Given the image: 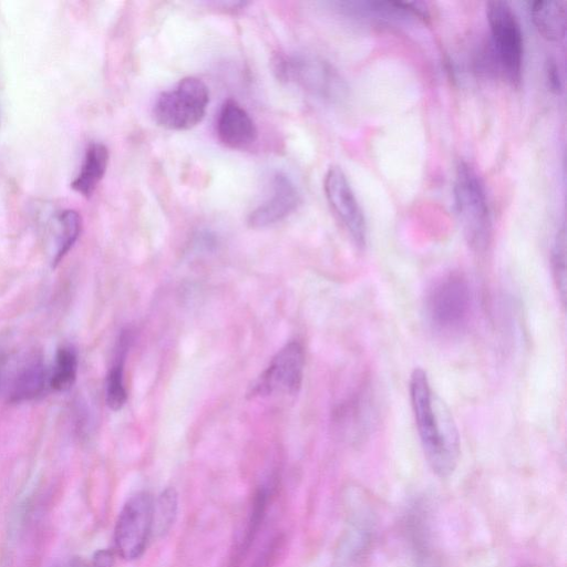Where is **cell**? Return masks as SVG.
Returning <instances> with one entry per match:
<instances>
[{"instance_id":"6da1fadb","label":"cell","mask_w":567,"mask_h":567,"mask_svg":"<svg viewBox=\"0 0 567 567\" xmlns=\"http://www.w3.org/2000/svg\"><path fill=\"white\" fill-rule=\"evenodd\" d=\"M410 399L425 458L440 477L451 475L458 462L461 443L453 416L433 390L423 369H415L410 379Z\"/></svg>"},{"instance_id":"7a4b0ae2","label":"cell","mask_w":567,"mask_h":567,"mask_svg":"<svg viewBox=\"0 0 567 567\" xmlns=\"http://www.w3.org/2000/svg\"><path fill=\"white\" fill-rule=\"evenodd\" d=\"M454 209L470 247L484 251L492 236V214L483 179L466 161H460L453 183Z\"/></svg>"},{"instance_id":"3957f363","label":"cell","mask_w":567,"mask_h":567,"mask_svg":"<svg viewBox=\"0 0 567 567\" xmlns=\"http://www.w3.org/2000/svg\"><path fill=\"white\" fill-rule=\"evenodd\" d=\"M486 18L494 65L511 85L518 86L524 61V38L519 21L509 3L499 0L486 3Z\"/></svg>"},{"instance_id":"277c9868","label":"cell","mask_w":567,"mask_h":567,"mask_svg":"<svg viewBox=\"0 0 567 567\" xmlns=\"http://www.w3.org/2000/svg\"><path fill=\"white\" fill-rule=\"evenodd\" d=\"M209 102L206 84L198 78L182 79L174 89L162 92L153 106L157 125L174 131L189 130L202 122Z\"/></svg>"},{"instance_id":"5b68a950","label":"cell","mask_w":567,"mask_h":567,"mask_svg":"<svg viewBox=\"0 0 567 567\" xmlns=\"http://www.w3.org/2000/svg\"><path fill=\"white\" fill-rule=\"evenodd\" d=\"M472 292L467 280L456 274L442 278L429 292L426 315L430 323L441 332H456L468 321Z\"/></svg>"},{"instance_id":"8992f818","label":"cell","mask_w":567,"mask_h":567,"mask_svg":"<svg viewBox=\"0 0 567 567\" xmlns=\"http://www.w3.org/2000/svg\"><path fill=\"white\" fill-rule=\"evenodd\" d=\"M275 72L285 81L293 82L307 92L330 102L341 100L346 85L338 72L326 61L312 56H278Z\"/></svg>"},{"instance_id":"52a82bcc","label":"cell","mask_w":567,"mask_h":567,"mask_svg":"<svg viewBox=\"0 0 567 567\" xmlns=\"http://www.w3.org/2000/svg\"><path fill=\"white\" fill-rule=\"evenodd\" d=\"M153 497L148 492H137L123 505L114 528L117 554L125 560L140 558L152 535Z\"/></svg>"},{"instance_id":"ba28073f","label":"cell","mask_w":567,"mask_h":567,"mask_svg":"<svg viewBox=\"0 0 567 567\" xmlns=\"http://www.w3.org/2000/svg\"><path fill=\"white\" fill-rule=\"evenodd\" d=\"M305 351L297 341L282 347L250 385L248 396L298 393L303 378Z\"/></svg>"},{"instance_id":"9c48e42d","label":"cell","mask_w":567,"mask_h":567,"mask_svg":"<svg viewBox=\"0 0 567 567\" xmlns=\"http://www.w3.org/2000/svg\"><path fill=\"white\" fill-rule=\"evenodd\" d=\"M327 200L337 218L359 248L367 244V223L363 210L347 178L337 165L329 167L323 179Z\"/></svg>"},{"instance_id":"30bf717a","label":"cell","mask_w":567,"mask_h":567,"mask_svg":"<svg viewBox=\"0 0 567 567\" xmlns=\"http://www.w3.org/2000/svg\"><path fill=\"white\" fill-rule=\"evenodd\" d=\"M300 195L292 181L278 173L272 181L271 196L255 208L248 216L251 228H265L289 216L299 205Z\"/></svg>"},{"instance_id":"8fae6325","label":"cell","mask_w":567,"mask_h":567,"mask_svg":"<svg viewBox=\"0 0 567 567\" xmlns=\"http://www.w3.org/2000/svg\"><path fill=\"white\" fill-rule=\"evenodd\" d=\"M216 132L227 147L244 150L257 138V127L248 112L235 100H227L220 107Z\"/></svg>"},{"instance_id":"7c38bea8","label":"cell","mask_w":567,"mask_h":567,"mask_svg":"<svg viewBox=\"0 0 567 567\" xmlns=\"http://www.w3.org/2000/svg\"><path fill=\"white\" fill-rule=\"evenodd\" d=\"M269 496V486L266 484L260 485L255 491L248 509V515L245 520V526L238 533V537L234 543L229 558V567H239L243 559H245L248 554L265 520Z\"/></svg>"},{"instance_id":"4fadbf2b","label":"cell","mask_w":567,"mask_h":567,"mask_svg":"<svg viewBox=\"0 0 567 567\" xmlns=\"http://www.w3.org/2000/svg\"><path fill=\"white\" fill-rule=\"evenodd\" d=\"M45 369L42 359L34 353L25 359L13 374L8 399L12 403L32 400L44 389Z\"/></svg>"},{"instance_id":"5bb4252c","label":"cell","mask_w":567,"mask_h":567,"mask_svg":"<svg viewBox=\"0 0 567 567\" xmlns=\"http://www.w3.org/2000/svg\"><path fill=\"white\" fill-rule=\"evenodd\" d=\"M566 1L537 0L529 2V13L537 31L546 40L560 42L566 35Z\"/></svg>"},{"instance_id":"9a60e30c","label":"cell","mask_w":567,"mask_h":567,"mask_svg":"<svg viewBox=\"0 0 567 567\" xmlns=\"http://www.w3.org/2000/svg\"><path fill=\"white\" fill-rule=\"evenodd\" d=\"M109 164V150L102 143H91L80 172L71 183V187L84 197H90L102 181Z\"/></svg>"},{"instance_id":"2e32d148","label":"cell","mask_w":567,"mask_h":567,"mask_svg":"<svg viewBox=\"0 0 567 567\" xmlns=\"http://www.w3.org/2000/svg\"><path fill=\"white\" fill-rule=\"evenodd\" d=\"M128 340L130 336L127 333H123L120 341L117 360L111 368L106 378L105 400L107 406L113 411L121 410L127 399L124 385V359Z\"/></svg>"},{"instance_id":"e0dca14e","label":"cell","mask_w":567,"mask_h":567,"mask_svg":"<svg viewBox=\"0 0 567 567\" xmlns=\"http://www.w3.org/2000/svg\"><path fill=\"white\" fill-rule=\"evenodd\" d=\"M178 508V495L174 487H167L153 502L152 535L165 536L174 525Z\"/></svg>"},{"instance_id":"ac0fdd59","label":"cell","mask_w":567,"mask_h":567,"mask_svg":"<svg viewBox=\"0 0 567 567\" xmlns=\"http://www.w3.org/2000/svg\"><path fill=\"white\" fill-rule=\"evenodd\" d=\"M58 221V244L56 252L53 259L55 267L75 244L82 227L81 216L76 210L64 209L56 216Z\"/></svg>"},{"instance_id":"d6986e66","label":"cell","mask_w":567,"mask_h":567,"mask_svg":"<svg viewBox=\"0 0 567 567\" xmlns=\"http://www.w3.org/2000/svg\"><path fill=\"white\" fill-rule=\"evenodd\" d=\"M78 357L71 347H62L55 355V364L50 385L55 391H68L76 379Z\"/></svg>"},{"instance_id":"ffe728a7","label":"cell","mask_w":567,"mask_h":567,"mask_svg":"<svg viewBox=\"0 0 567 567\" xmlns=\"http://www.w3.org/2000/svg\"><path fill=\"white\" fill-rule=\"evenodd\" d=\"M550 264L555 286L564 305L566 299V231L564 225L555 235Z\"/></svg>"},{"instance_id":"44dd1931","label":"cell","mask_w":567,"mask_h":567,"mask_svg":"<svg viewBox=\"0 0 567 567\" xmlns=\"http://www.w3.org/2000/svg\"><path fill=\"white\" fill-rule=\"evenodd\" d=\"M282 537L272 538L259 553L250 567H271L281 549Z\"/></svg>"},{"instance_id":"7402d4cb","label":"cell","mask_w":567,"mask_h":567,"mask_svg":"<svg viewBox=\"0 0 567 567\" xmlns=\"http://www.w3.org/2000/svg\"><path fill=\"white\" fill-rule=\"evenodd\" d=\"M114 553L111 549H100L90 560H84L83 567H113Z\"/></svg>"},{"instance_id":"603a6c76","label":"cell","mask_w":567,"mask_h":567,"mask_svg":"<svg viewBox=\"0 0 567 567\" xmlns=\"http://www.w3.org/2000/svg\"><path fill=\"white\" fill-rule=\"evenodd\" d=\"M546 75L548 87L550 89V91H553L556 94L560 93L563 89V80L559 66L554 60H549L547 62Z\"/></svg>"},{"instance_id":"cb8c5ba5","label":"cell","mask_w":567,"mask_h":567,"mask_svg":"<svg viewBox=\"0 0 567 567\" xmlns=\"http://www.w3.org/2000/svg\"><path fill=\"white\" fill-rule=\"evenodd\" d=\"M84 560L80 557H72L56 564L54 567H83Z\"/></svg>"},{"instance_id":"d4e9b609","label":"cell","mask_w":567,"mask_h":567,"mask_svg":"<svg viewBox=\"0 0 567 567\" xmlns=\"http://www.w3.org/2000/svg\"><path fill=\"white\" fill-rule=\"evenodd\" d=\"M6 365H7V357L4 354H0V388L3 382Z\"/></svg>"}]
</instances>
